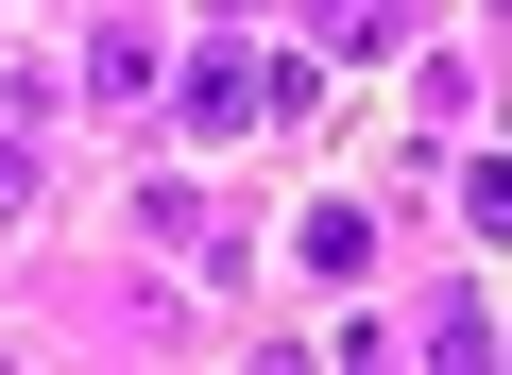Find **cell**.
Wrapping results in <instances>:
<instances>
[{"instance_id":"cell-3","label":"cell","mask_w":512,"mask_h":375,"mask_svg":"<svg viewBox=\"0 0 512 375\" xmlns=\"http://www.w3.org/2000/svg\"><path fill=\"white\" fill-rule=\"evenodd\" d=\"M86 86H103V103H154V35L103 18V35H86Z\"/></svg>"},{"instance_id":"cell-1","label":"cell","mask_w":512,"mask_h":375,"mask_svg":"<svg viewBox=\"0 0 512 375\" xmlns=\"http://www.w3.org/2000/svg\"><path fill=\"white\" fill-rule=\"evenodd\" d=\"M256 86H274L256 52H188V69H171V103H188V137H239V120H256Z\"/></svg>"},{"instance_id":"cell-4","label":"cell","mask_w":512,"mask_h":375,"mask_svg":"<svg viewBox=\"0 0 512 375\" xmlns=\"http://www.w3.org/2000/svg\"><path fill=\"white\" fill-rule=\"evenodd\" d=\"M0 205H35V137H0Z\"/></svg>"},{"instance_id":"cell-2","label":"cell","mask_w":512,"mask_h":375,"mask_svg":"<svg viewBox=\"0 0 512 375\" xmlns=\"http://www.w3.org/2000/svg\"><path fill=\"white\" fill-rule=\"evenodd\" d=\"M291 35H308L325 69H376V52L410 35V18H393V0H291Z\"/></svg>"}]
</instances>
